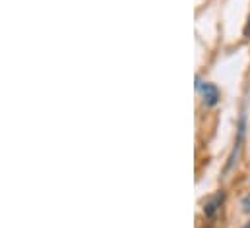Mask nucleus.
Returning <instances> with one entry per match:
<instances>
[{"label":"nucleus","instance_id":"nucleus-2","mask_svg":"<svg viewBox=\"0 0 250 228\" xmlns=\"http://www.w3.org/2000/svg\"><path fill=\"white\" fill-rule=\"evenodd\" d=\"M221 201H223V193H215L213 197H209V199L206 201V205H204V213H206V217H213L215 211L219 209Z\"/></svg>","mask_w":250,"mask_h":228},{"label":"nucleus","instance_id":"nucleus-1","mask_svg":"<svg viewBox=\"0 0 250 228\" xmlns=\"http://www.w3.org/2000/svg\"><path fill=\"white\" fill-rule=\"evenodd\" d=\"M198 87L202 89V97H204V103L208 107H215L219 103V89L213 83H204V85L198 83Z\"/></svg>","mask_w":250,"mask_h":228},{"label":"nucleus","instance_id":"nucleus-3","mask_svg":"<svg viewBox=\"0 0 250 228\" xmlns=\"http://www.w3.org/2000/svg\"><path fill=\"white\" fill-rule=\"evenodd\" d=\"M245 211H250V195L245 199Z\"/></svg>","mask_w":250,"mask_h":228},{"label":"nucleus","instance_id":"nucleus-4","mask_svg":"<svg viewBox=\"0 0 250 228\" xmlns=\"http://www.w3.org/2000/svg\"><path fill=\"white\" fill-rule=\"evenodd\" d=\"M245 35L250 37V18H249V25H247V29H245Z\"/></svg>","mask_w":250,"mask_h":228}]
</instances>
